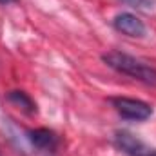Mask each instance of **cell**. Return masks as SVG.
Listing matches in <instances>:
<instances>
[{"label":"cell","instance_id":"obj_1","mask_svg":"<svg viewBox=\"0 0 156 156\" xmlns=\"http://www.w3.org/2000/svg\"><path fill=\"white\" fill-rule=\"evenodd\" d=\"M102 60L120 75L131 76L147 85H156V67L136 56H131L122 51H107L102 55Z\"/></svg>","mask_w":156,"mask_h":156},{"label":"cell","instance_id":"obj_2","mask_svg":"<svg viewBox=\"0 0 156 156\" xmlns=\"http://www.w3.org/2000/svg\"><path fill=\"white\" fill-rule=\"evenodd\" d=\"M109 102L113 104V107L116 109V113L123 120H131V122H144L153 115V107L147 102L136 100V98H125V96H113L109 98Z\"/></svg>","mask_w":156,"mask_h":156},{"label":"cell","instance_id":"obj_3","mask_svg":"<svg viewBox=\"0 0 156 156\" xmlns=\"http://www.w3.org/2000/svg\"><path fill=\"white\" fill-rule=\"evenodd\" d=\"M116 147L127 156H156V149L142 142L138 136H134L129 131H118L115 134Z\"/></svg>","mask_w":156,"mask_h":156},{"label":"cell","instance_id":"obj_4","mask_svg":"<svg viewBox=\"0 0 156 156\" xmlns=\"http://www.w3.org/2000/svg\"><path fill=\"white\" fill-rule=\"evenodd\" d=\"M113 27L120 31L122 35L125 37H131V38H144L145 33H147V27L145 24L133 13H120L113 18Z\"/></svg>","mask_w":156,"mask_h":156},{"label":"cell","instance_id":"obj_5","mask_svg":"<svg viewBox=\"0 0 156 156\" xmlns=\"http://www.w3.org/2000/svg\"><path fill=\"white\" fill-rule=\"evenodd\" d=\"M26 134H27L29 144H31L35 149H38V151H49V153H53V151H56V147L60 145L58 134H56L55 131H51V129H45V127L29 129Z\"/></svg>","mask_w":156,"mask_h":156},{"label":"cell","instance_id":"obj_6","mask_svg":"<svg viewBox=\"0 0 156 156\" xmlns=\"http://www.w3.org/2000/svg\"><path fill=\"white\" fill-rule=\"evenodd\" d=\"M5 98H7V102L15 104L18 109H22L26 115H37V104L27 93H24V91H9Z\"/></svg>","mask_w":156,"mask_h":156},{"label":"cell","instance_id":"obj_7","mask_svg":"<svg viewBox=\"0 0 156 156\" xmlns=\"http://www.w3.org/2000/svg\"><path fill=\"white\" fill-rule=\"evenodd\" d=\"M123 4L134 7V9H140V11H151L154 7V2L153 0H122Z\"/></svg>","mask_w":156,"mask_h":156},{"label":"cell","instance_id":"obj_8","mask_svg":"<svg viewBox=\"0 0 156 156\" xmlns=\"http://www.w3.org/2000/svg\"><path fill=\"white\" fill-rule=\"evenodd\" d=\"M15 2H16V0H0V4H2V5H7V4H15Z\"/></svg>","mask_w":156,"mask_h":156}]
</instances>
